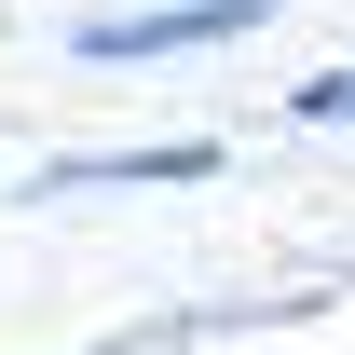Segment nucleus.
<instances>
[{
    "mask_svg": "<svg viewBox=\"0 0 355 355\" xmlns=\"http://www.w3.org/2000/svg\"><path fill=\"white\" fill-rule=\"evenodd\" d=\"M273 0H178V14H96L83 55L96 69H150V55H205V42H246Z\"/></svg>",
    "mask_w": 355,
    "mask_h": 355,
    "instance_id": "1",
    "label": "nucleus"
}]
</instances>
